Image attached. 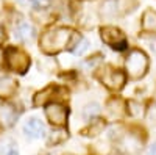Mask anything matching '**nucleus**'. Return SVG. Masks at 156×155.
Returning <instances> with one entry per match:
<instances>
[{
  "instance_id": "nucleus-1",
  "label": "nucleus",
  "mask_w": 156,
  "mask_h": 155,
  "mask_svg": "<svg viewBox=\"0 0 156 155\" xmlns=\"http://www.w3.org/2000/svg\"><path fill=\"white\" fill-rule=\"evenodd\" d=\"M73 36H75L73 30L66 27L48 30L41 36V49L45 54H58L72 42Z\"/></svg>"
},
{
  "instance_id": "nucleus-2",
  "label": "nucleus",
  "mask_w": 156,
  "mask_h": 155,
  "mask_svg": "<svg viewBox=\"0 0 156 155\" xmlns=\"http://www.w3.org/2000/svg\"><path fill=\"white\" fill-rule=\"evenodd\" d=\"M125 69H126V75L131 80H139L142 79L147 71H148V58L142 50H131L129 55L125 61Z\"/></svg>"
},
{
  "instance_id": "nucleus-3",
  "label": "nucleus",
  "mask_w": 156,
  "mask_h": 155,
  "mask_svg": "<svg viewBox=\"0 0 156 155\" xmlns=\"http://www.w3.org/2000/svg\"><path fill=\"white\" fill-rule=\"evenodd\" d=\"M5 61H6L8 69H11L12 72H19V74H23L30 66V57L23 50L16 49V47L6 49Z\"/></svg>"
},
{
  "instance_id": "nucleus-4",
  "label": "nucleus",
  "mask_w": 156,
  "mask_h": 155,
  "mask_svg": "<svg viewBox=\"0 0 156 155\" xmlns=\"http://www.w3.org/2000/svg\"><path fill=\"white\" fill-rule=\"evenodd\" d=\"M100 36H101V39L103 42H106L108 46H111L112 49L115 50H125L126 49V39H125V36L122 33V30L119 28H115V27H111V25H108V27H103L101 31H100Z\"/></svg>"
},
{
  "instance_id": "nucleus-5",
  "label": "nucleus",
  "mask_w": 156,
  "mask_h": 155,
  "mask_svg": "<svg viewBox=\"0 0 156 155\" xmlns=\"http://www.w3.org/2000/svg\"><path fill=\"white\" fill-rule=\"evenodd\" d=\"M131 9L126 6V0H103L100 3V16L105 19L119 17Z\"/></svg>"
},
{
  "instance_id": "nucleus-6",
  "label": "nucleus",
  "mask_w": 156,
  "mask_h": 155,
  "mask_svg": "<svg viewBox=\"0 0 156 155\" xmlns=\"http://www.w3.org/2000/svg\"><path fill=\"white\" fill-rule=\"evenodd\" d=\"M98 79L100 82L108 86L109 89H112V91H119V89L123 86L125 83V74L120 72L119 69H114L111 66L101 69V72L98 74Z\"/></svg>"
},
{
  "instance_id": "nucleus-7",
  "label": "nucleus",
  "mask_w": 156,
  "mask_h": 155,
  "mask_svg": "<svg viewBox=\"0 0 156 155\" xmlns=\"http://www.w3.org/2000/svg\"><path fill=\"white\" fill-rule=\"evenodd\" d=\"M45 116L50 121V124H53L56 127H61L66 124L67 119V108L62 107L61 103H48L45 108Z\"/></svg>"
},
{
  "instance_id": "nucleus-8",
  "label": "nucleus",
  "mask_w": 156,
  "mask_h": 155,
  "mask_svg": "<svg viewBox=\"0 0 156 155\" xmlns=\"http://www.w3.org/2000/svg\"><path fill=\"white\" fill-rule=\"evenodd\" d=\"M22 130H23V133L27 136L34 138V139L36 138H42L45 135V127L37 118H28L27 121L23 122Z\"/></svg>"
},
{
  "instance_id": "nucleus-9",
  "label": "nucleus",
  "mask_w": 156,
  "mask_h": 155,
  "mask_svg": "<svg viewBox=\"0 0 156 155\" xmlns=\"http://www.w3.org/2000/svg\"><path fill=\"white\" fill-rule=\"evenodd\" d=\"M14 35H16V38H17L19 41L30 42L33 38H34L36 31H34V27H33L31 24H28V22H19L17 27L14 28Z\"/></svg>"
},
{
  "instance_id": "nucleus-10",
  "label": "nucleus",
  "mask_w": 156,
  "mask_h": 155,
  "mask_svg": "<svg viewBox=\"0 0 156 155\" xmlns=\"http://www.w3.org/2000/svg\"><path fill=\"white\" fill-rule=\"evenodd\" d=\"M142 30L150 35H156V11L153 9L144 11V14H142Z\"/></svg>"
},
{
  "instance_id": "nucleus-11",
  "label": "nucleus",
  "mask_w": 156,
  "mask_h": 155,
  "mask_svg": "<svg viewBox=\"0 0 156 155\" xmlns=\"http://www.w3.org/2000/svg\"><path fill=\"white\" fill-rule=\"evenodd\" d=\"M122 146L128 153H137L142 149V141L134 135H125L122 138Z\"/></svg>"
},
{
  "instance_id": "nucleus-12",
  "label": "nucleus",
  "mask_w": 156,
  "mask_h": 155,
  "mask_svg": "<svg viewBox=\"0 0 156 155\" xmlns=\"http://www.w3.org/2000/svg\"><path fill=\"white\" fill-rule=\"evenodd\" d=\"M17 89V83L9 77H0V97H9Z\"/></svg>"
},
{
  "instance_id": "nucleus-13",
  "label": "nucleus",
  "mask_w": 156,
  "mask_h": 155,
  "mask_svg": "<svg viewBox=\"0 0 156 155\" xmlns=\"http://www.w3.org/2000/svg\"><path fill=\"white\" fill-rule=\"evenodd\" d=\"M98 113H100V105L98 103H87V105L83 108V118L86 121H90V119L97 118Z\"/></svg>"
},
{
  "instance_id": "nucleus-14",
  "label": "nucleus",
  "mask_w": 156,
  "mask_h": 155,
  "mask_svg": "<svg viewBox=\"0 0 156 155\" xmlns=\"http://www.w3.org/2000/svg\"><path fill=\"white\" fill-rule=\"evenodd\" d=\"M126 108H128V113L131 114L133 118H140V116H144V105L136 102V100H129Z\"/></svg>"
},
{
  "instance_id": "nucleus-15",
  "label": "nucleus",
  "mask_w": 156,
  "mask_h": 155,
  "mask_svg": "<svg viewBox=\"0 0 156 155\" xmlns=\"http://www.w3.org/2000/svg\"><path fill=\"white\" fill-rule=\"evenodd\" d=\"M2 118H3V121H6V124H12V122H14L16 118H17V113H16L14 107H12V105L2 107Z\"/></svg>"
},
{
  "instance_id": "nucleus-16",
  "label": "nucleus",
  "mask_w": 156,
  "mask_h": 155,
  "mask_svg": "<svg viewBox=\"0 0 156 155\" xmlns=\"http://www.w3.org/2000/svg\"><path fill=\"white\" fill-rule=\"evenodd\" d=\"M87 49H89V41L86 39V38H78V41H76L75 47L72 49V52H73V55L81 57L87 52Z\"/></svg>"
},
{
  "instance_id": "nucleus-17",
  "label": "nucleus",
  "mask_w": 156,
  "mask_h": 155,
  "mask_svg": "<svg viewBox=\"0 0 156 155\" xmlns=\"http://www.w3.org/2000/svg\"><path fill=\"white\" fill-rule=\"evenodd\" d=\"M0 150H2V155H19L16 144L12 143L11 139H5L2 144H0Z\"/></svg>"
},
{
  "instance_id": "nucleus-18",
  "label": "nucleus",
  "mask_w": 156,
  "mask_h": 155,
  "mask_svg": "<svg viewBox=\"0 0 156 155\" xmlns=\"http://www.w3.org/2000/svg\"><path fill=\"white\" fill-rule=\"evenodd\" d=\"M33 3L36 8H47L51 3V0H33Z\"/></svg>"
},
{
  "instance_id": "nucleus-19",
  "label": "nucleus",
  "mask_w": 156,
  "mask_h": 155,
  "mask_svg": "<svg viewBox=\"0 0 156 155\" xmlns=\"http://www.w3.org/2000/svg\"><path fill=\"white\" fill-rule=\"evenodd\" d=\"M148 155H156V144L150 146V149H148Z\"/></svg>"
},
{
  "instance_id": "nucleus-20",
  "label": "nucleus",
  "mask_w": 156,
  "mask_h": 155,
  "mask_svg": "<svg viewBox=\"0 0 156 155\" xmlns=\"http://www.w3.org/2000/svg\"><path fill=\"white\" fill-rule=\"evenodd\" d=\"M2 9H3V0H0V13H2Z\"/></svg>"
}]
</instances>
